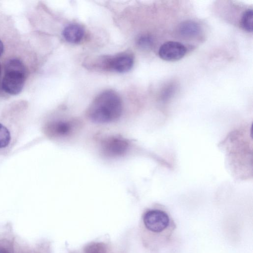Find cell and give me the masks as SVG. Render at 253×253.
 <instances>
[{"label": "cell", "instance_id": "9a60e30c", "mask_svg": "<svg viewBox=\"0 0 253 253\" xmlns=\"http://www.w3.org/2000/svg\"><path fill=\"white\" fill-rule=\"evenodd\" d=\"M3 49H4V46H3V43L0 40V57L1 56V55L2 54V53L3 52Z\"/></svg>", "mask_w": 253, "mask_h": 253}, {"label": "cell", "instance_id": "ba28073f", "mask_svg": "<svg viewBox=\"0 0 253 253\" xmlns=\"http://www.w3.org/2000/svg\"><path fill=\"white\" fill-rule=\"evenodd\" d=\"M63 36L66 41L71 43L81 42L84 36V29L78 24H71L67 26L63 31Z\"/></svg>", "mask_w": 253, "mask_h": 253}, {"label": "cell", "instance_id": "7a4b0ae2", "mask_svg": "<svg viewBox=\"0 0 253 253\" xmlns=\"http://www.w3.org/2000/svg\"><path fill=\"white\" fill-rule=\"evenodd\" d=\"M123 105L120 96L113 90H107L99 94L87 110V116L92 122L105 124L116 121L121 115Z\"/></svg>", "mask_w": 253, "mask_h": 253}, {"label": "cell", "instance_id": "e0dca14e", "mask_svg": "<svg viewBox=\"0 0 253 253\" xmlns=\"http://www.w3.org/2000/svg\"><path fill=\"white\" fill-rule=\"evenodd\" d=\"M0 73H1V66H0Z\"/></svg>", "mask_w": 253, "mask_h": 253}, {"label": "cell", "instance_id": "6da1fadb", "mask_svg": "<svg viewBox=\"0 0 253 253\" xmlns=\"http://www.w3.org/2000/svg\"><path fill=\"white\" fill-rule=\"evenodd\" d=\"M141 222L142 238L147 248L157 251L169 243L175 226L166 211L158 209L149 210L143 214Z\"/></svg>", "mask_w": 253, "mask_h": 253}, {"label": "cell", "instance_id": "8992f818", "mask_svg": "<svg viewBox=\"0 0 253 253\" xmlns=\"http://www.w3.org/2000/svg\"><path fill=\"white\" fill-rule=\"evenodd\" d=\"M26 75L14 72H5L2 81V88L7 93L19 94L22 90Z\"/></svg>", "mask_w": 253, "mask_h": 253}, {"label": "cell", "instance_id": "52a82bcc", "mask_svg": "<svg viewBox=\"0 0 253 253\" xmlns=\"http://www.w3.org/2000/svg\"><path fill=\"white\" fill-rule=\"evenodd\" d=\"M76 124L71 121H59L51 123L48 129L49 132L54 136L64 137L72 134Z\"/></svg>", "mask_w": 253, "mask_h": 253}, {"label": "cell", "instance_id": "8fae6325", "mask_svg": "<svg viewBox=\"0 0 253 253\" xmlns=\"http://www.w3.org/2000/svg\"><path fill=\"white\" fill-rule=\"evenodd\" d=\"M107 245L102 242H93L84 246L80 251L73 253H109Z\"/></svg>", "mask_w": 253, "mask_h": 253}, {"label": "cell", "instance_id": "2e32d148", "mask_svg": "<svg viewBox=\"0 0 253 253\" xmlns=\"http://www.w3.org/2000/svg\"><path fill=\"white\" fill-rule=\"evenodd\" d=\"M0 253H8L5 250L0 249Z\"/></svg>", "mask_w": 253, "mask_h": 253}, {"label": "cell", "instance_id": "30bf717a", "mask_svg": "<svg viewBox=\"0 0 253 253\" xmlns=\"http://www.w3.org/2000/svg\"><path fill=\"white\" fill-rule=\"evenodd\" d=\"M14 72L26 75V69L22 62L16 58L8 60L4 65V73Z\"/></svg>", "mask_w": 253, "mask_h": 253}, {"label": "cell", "instance_id": "5bb4252c", "mask_svg": "<svg viewBox=\"0 0 253 253\" xmlns=\"http://www.w3.org/2000/svg\"><path fill=\"white\" fill-rule=\"evenodd\" d=\"M137 44L141 48L147 49L151 47L153 40L151 37L148 35L140 36L137 40Z\"/></svg>", "mask_w": 253, "mask_h": 253}, {"label": "cell", "instance_id": "4fadbf2b", "mask_svg": "<svg viewBox=\"0 0 253 253\" xmlns=\"http://www.w3.org/2000/svg\"><path fill=\"white\" fill-rule=\"evenodd\" d=\"M11 136L8 129L0 124V148L6 147L10 143Z\"/></svg>", "mask_w": 253, "mask_h": 253}, {"label": "cell", "instance_id": "277c9868", "mask_svg": "<svg viewBox=\"0 0 253 253\" xmlns=\"http://www.w3.org/2000/svg\"><path fill=\"white\" fill-rule=\"evenodd\" d=\"M186 52V48L182 43L175 41H169L160 46L159 55L164 60L174 61L183 58Z\"/></svg>", "mask_w": 253, "mask_h": 253}, {"label": "cell", "instance_id": "3957f363", "mask_svg": "<svg viewBox=\"0 0 253 253\" xmlns=\"http://www.w3.org/2000/svg\"><path fill=\"white\" fill-rule=\"evenodd\" d=\"M134 58L129 52H122L115 55L103 57L97 62V67L103 69L125 73L133 66Z\"/></svg>", "mask_w": 253, "mask_h": 253}, {"label": "cell", "instance_id": "9c48e42d", "mask_svg": "<svg viewBox=\"0 0 253 253\" xmlns=\"http://www.w3.org/2000/svg\"><path fill=\"white\" fill-rule=\"evenodd\" d=\"M181 35L185 37H193L200 31V27L196 22L193 21H186L182 22L179 28Z\"/></svg>", "mask_w": 253, "mask_h": 253}, {"label": "cell", "instance_id": "5b68a950", "mask_svg": "<svg viewBox=\"0 0 253 253\" xmlns=\"http://www.w3.org/2000/svg\"><path fill=\"white\" fill-rule=\"evenodd\" d=\"M128 143L119 137H110L103 141L101 150L105 155L114 157L124 154L128 149Z\"/></svg>", "mask_w": 253, "mask_h": 253}, {"label": "cell", "instance_id": "7c38bea8", "mask_svg": "<svg viewBox=\"0 0 253 253\" xmlns=\"http://www.w3.org/2000/svg\"><path fill=\"white\" fill-rule=\"evenodd\" d=\"M253 11L249 9L243 13L240 25L241 27L248 32H253Z\"/></svg>", "mask_w": 253, "mask_h": 253}]
</instances>
